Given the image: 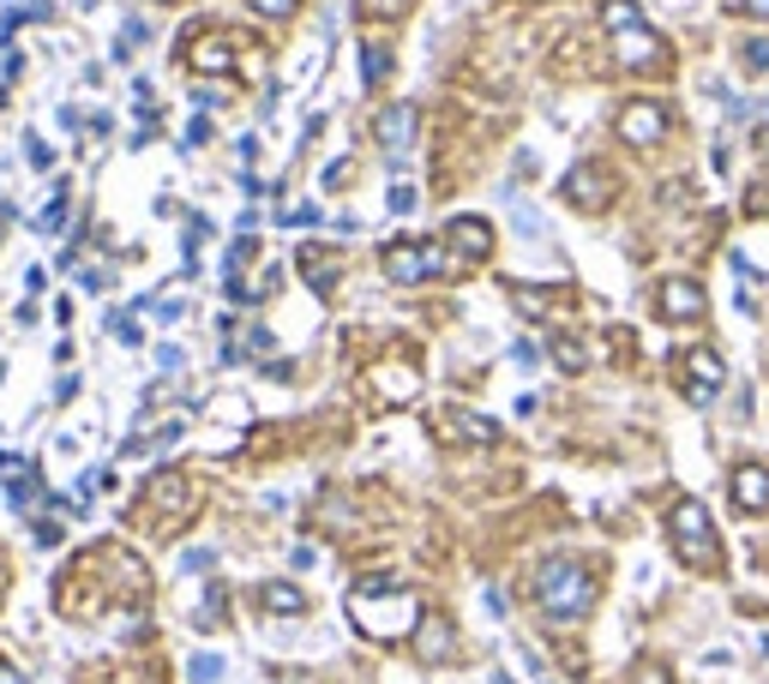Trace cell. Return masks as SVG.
Masks as SVG:
<instances>
[{
    "label": "cell",
    "instance_id": "obj_21",
    "mask_svg": "<svg viewBox=\"0 0 769 684\" xmlns=\"http://www.w3.org/2000/svg\"><path fill=\"white\" fill-rule=\"evenodd\" d=\"M385 73H392V49L367 42V54H361V78H367V85H385Z\"/></svg>",
    "mask_w": 769,
    "mask_h": 684
},
{
    "label": "cell",
    "instance_id": "obj_19",
    "mask_svg": "<svg viewBox=\"0 0 769 684\" xmlns=\"http://www.w3.org/2000/svg\"><path fill=\"white\" fill-rule=\"evenodd\" d=\"M151 504H157V511H175V517H181V511H187V480L163 468V475L151 480Z\"/></svg>",
    "mask_w": 769,
    "mask_h": 684
},
{
    "label": "cell",
    "instance_id": "obj_5",
    "mask_svg": "<svg viewBox=\"0 0 769 684\" xmlns=\"http://www.w3.org/2000/svg\"><path fill=\"white\" fill-rule=\"evenodd\" d=\"M385 276L392 283H427V276H445V271H457V259L445 253L439 241H427V246H409V241H397V246H385Z\"/></svg>",
    "mask_w": 769,
    "mask_h": 684
},
{
    "label": "cell",
    "instance_id": "obj_35",
    "mask_svg": "<svg viewBox=\"0 0 769 684\" xmlns=\"http://www.w3.org/2000/svg\"><path fill=\"white\" fill-rule=\"evenodd\" d=\"M0 684H25V672H13L7 660H0Z\"/></svg>",
    "mask_w": 769,
    "mask_h": 684
},
{
    "label": "cell",
    "instance_id": "obj_28",
    "mask_svg": "<svg viewBox=\"0 0 769 684\" xmlns=\"http://www.w3.org/2000/svg\"><path fill=\"white\" fill-rule=\"evenodd\" d=\"M745 217H769V181H757V193H745Z\"/></svg>",
    "mask_w": 769,
    "mask_h": 684
},
{
    "label": "cell",
    "instance_id": "obj_15",
    "mask_svg": "<svg viewBox=\"0 0 769 684\" xmlns=\"http://www.w3.org/2000/svg\"><path fill=\"white\" fill-rule=\"evenodd\" d=\"M415 655L427 660V667H439V660L451 655V619H439V612H427V619L415 624Z\"/></svg>",
    "mask_w": 769,
    "mask_h": 684
},
{
    "label": "cell",
    "instance_id": "obj_10",
    "mask_svg": "<svg viewBox=\"0 0 769 684\" xmlns=\"http://www.w3.org/2000/svg\"><path fill=\"white\" fill-rule=\"evenodd\" d=\"M619 139L626 144H662L667 139V108L662 103H626L619 108Z\"/></svg>",
    "mask_w": 769,
    "mask_h": 684
},
{
    "label": "cell",
    "instance_id": "obj_6",
    "mask_svg": "<svg viewBox=\"0 0 769 684\" xmlns=\"http://www.w3.org/2000/svg\"><path fill=\"white\" fill-rule=\"evenodd\" d=\"M379 151H385V163L392 168H403L409 163V151H415V132H421V115L409 103H392L385 115H379Z\"/></svg>",
    "mask_w": 769,
    "mask_h": 684
},
{
    "label": "cell",
    "instance_id": "obj_14",
    "mask_svg": "<svg viewBox=\"0 0 769 684\" xmlns=\"http://www.w3.org/2000/svg\"><path fill=\"white\" fill-rule=\"evenodd\" d=\"M445 439L494 444V439H499V421H487V414H470V409H451V414H445Z\"/></svg>",
    "mask_w": 769,
    "mask_h": 684
},
{
    "label": "cell",
    "instance_id": "obj_7",
    "mask_svg": "<svg viewBox=\"0 0 769 684\" xmlns=\"http://www.w3.org/2000/svg\"><path fill=\"white\" fill-rule=\"evenodd\" d=\"M655 312H662L667 324L704 319V283H691V276H667V283L655 288Z\"/></svg>",
    "mask_w": 769,
    "mask_h": 684
},
{
    "label": "cell",
    "instance_id": "obj_32",
    "mask_svg": "<svg viewBox=\"0 0 769 684\" xmlns=\"http://www.w3.org/2000/svg\"><path fill=\"white\" fill-rule=\"evenodd\" d=\"M157 361H163V373H181L187 354H181V349H157Z\"/></svg>",
    "mask_w": 769,
    "mask_h": 684
},
{
    "label": "cell",
    "instance_id": "obj_2",
    "mask_svg": "<svg viewBox=\"0 0 769 684\" xmlns=\"http://www.w3.org/2000/svg\"><path fill=\"white\" fill-rule=\"evenodd\" d=\"M601 25L613 30V61L626 73H662L667 66V42L643 25L638 0H601Z\"/></svg>",
    "mask_w": 769,
    "mask_h": 684
},
{
    "label": "cell",
    "instance_id": "obj_26",
    "mask_svg": "<svg viewBox=\"0 0 769 684\" xmlns=\"http://www.w3.org/2000/svg\"><path fill=\"white\" fill-rule=\"evenodd\" d=\"M108 331H115L120 343H127V349L139 343V324H132V312H108Z\"/></svg>",
    "mask_w": 769,
    "mask_h": 684
},
{
    "label": "cell",
    "instance_id": "obj_27",
    "mask_svg": "<svg viewBox=\"0 0 769 684\" xmlns=\"http://www.w3.org/2000/svg\"><path fill=\"white\" fill-rule=\"evenodd\" d=\"M392 210H397V217H409V210H415V186H409V181L392 186Z\"/></svg>",
    "mask_w": 769,
    "mask_h": 684
},
{
    "label": "cell",
    "instance_id": "obj_22",
    "mask_svg": "<svg viewBox=\"0 0 769 684\" xmlns=\"http://www.w3.org/2000/svg\"><path fill=\"white\" fill-rule=\"evenodd\" d=\"M511 300H517V312H529V319H541V312H548L553 307V295H548V288H511Z\"/></svg>",
    "mask_w": 769,
    "mask_h": 684
},
{
    "label": "cell",
    "instance_id": "obj_25",
    "mask_svg": "<svg viewBox=\"0 0 769 684\" xmlns=\"http://www.w3.org/2000/svg\"><path fill=\"white\" fill-rule=\"evenodd\" d=\"M187 679H193V684H217V679H222V655H193Z\"/></svg>",
    "mask_w": 769,
    "mask_h": 684
},
{
    "label": "cell",
    "instance_id": "obj_30",
    "mask_svg": "<svg viewBox=\"0 0 769 684\" xmlns=\"http://www.w3.org/2000/svg\"><path fill=\"white\" fill-rule=\"evenodd\" d=\"M210 558H217V553H210V546H193V553L181 558V570H210Z\"/></svg>",
    "mask_w": 769,
    "mask_h": 684
},
{
    "label": "cell",
    "instance_id": "obj_13",
    "mask_svg": "<svg viewBox=\"0 0 769 684\" xmlns=\"http://www.w3.org/2000/svg\"><path fill=\"white\" fill-rule=\"evenodd\" d=\"M295 264H300V276H307L319 295H331V288H337V276H343V259L331 253V246H300Z\"/></svg>",
    "mask_w": 769,
    "mask_h": 684
},
{
    "label": "cell",
    "instance_id": "obj_24",
    "mask_svg": "<svg viewBox=\"0 0 769 684\" xmlns=\"http://www.w3.org/2000/svg\"><path fill=\"white\" fill-rule=\"evenodd\" d=\"M13 504H18V511H37V504H42V487H37V475H30V468H25V480L13 475Z\"/></svg>",
    "mask_w": 769,
    "mask_h": 684
},
{
    "label": "cell",
    "instance_id": "obj_29",
    "mask_svg": "<svg viewBox=\"0 0 769 684\" xmlns=\"http://www.w3.org/2000/svg\"><path fill=\"white\" fill-rule=\"evenodd\" d=\"M253 7H259L265 18H295V7H300V0H253Z\"/></svg>",
    "mask_w": 769,
    "mask_h": 684
},
{
    "label": "cell",
    "instance_id": "obj_12",
    "mask_svg": "<svg viewBox=\"0 0 769 684\" xmlns=\"http://www.w3.org/2000/svg\"><path fill=\"white\" fill-rule=\"evenodd\" d=\"M733 504L740 511H769V468L764 463H745V468H733Z\"/></svg>",
    "mask_w": 769,
    "mask_h": 684
},
{
    "label": "cell",
    "instance_id": "obj_20",
    "mask_svg": "<svg viewBox=\"0 0 769 684\" xmlns=\"http://www.w3.org/2000/svg\"><path fill=\"white\" fill-rule=\"evenodd\" d=\"M553 361H560V373H584V366H589V349L577 343V336H560V343H553Z\"/></svg>",
    "mask_w": 769,
    "mask_h": 684
},
{
    "label": "cell",
    "instance_id": "obj_31",
    "mask_svg": "<svg viewBox=\"0 0 769 684\" xmlns=\"http://www.w3.org/2000/svg\"><path fill=\"white\" fill-rule=\"evenodd\" d=\"M247 349H253V354H271V349H277V336H271V331H253V336H247Z\"/></svg>",
    "mask_w": 769,
    "mask_h": 684
},
{
    "label": "cell",
    "instance_id": "obj_4",
    "mask_svg": "<svg viewBox=\"0 0 769 684\" xmlns=\"http://www.w3.org/2000/svg\"><path fill=\"white\" fill-rule=\"evenodd\" d=\"M667 534H674V553L685 558V565H704V570L721 565L716 522H709V511H704L697 499H679V504H674V517H667Z\"/></svg>",
    "mask_w": 769,
    "mask_h": 684
},
{
    "label": "cell",
    "instance_id": "obj_1",
    "mask_svg": "<svg viewBox=\"0 0 769 684\" xmlns=\"http://www.w3.org/2000/svg\"><path fill=\"white\" fill-rule=\"evenodd\" d=\"M349 619H355V631L373 636V643H397V636H415V624L427 619V612H421V601L397 577H367L349 589Z\"/></svg>",
    "mask_w": 769,
    "mask_h": 684
},
{
    "label": "cell",
    "instance_id": "obj_34",
    "mask_svg": "<svg viewBox=\"0 0 769 684\" xmlns=\"http://www.w3.org/2000/svg\"><path fill=\"white\" fill-rule=\"evenodd\" d=\"M740 7H745L752 18H769V0H740Z\"/></svg>",
    "mask_w": 769,
    "mask_h": 684
},
{
    "label": "cell",
    "instance_id": "obj_8",
    "mask_svg": "<svg viewBox=\"0 0 769 684\" xmlns=\"http://www.w3.org/2000/svg\"><path fill=\"white\" fill-rule=\"evenodd\" d=\"M445 241H451V259L457 264H482L494 253V229L482 217H451L445 222Z\"/></svg>",
    "mask_w": 769,
    "mask_h": 684
},
{
    "label": "cell",
    "instance_id": "obj_33",
    "mask_svg": "<svg viewBox=\"0 0 769 684\" xmlns=\"http://www.w3.org/2000/svg\"><path fill=\"white\" fill-rule=\"evenodd\" d=\"M638 684H674V679H667V667H643Z\"/></svg>",
    "mask_w": 769,
    "mask_h": 684
},
{
    "label": "cell",
    "instance_id": "obj_16",
    "mask_svg": "<svg viewBox=\"0 0 769 684\" xmlns=\"http://www.w3.org/2000/svg\"><path fill=\"white\" fill-rule=\"evenodd\" d=\"M187 66H193V73H235V49H229L222 37H193Z\"/></svg>",
    "mask_w": 769,
    "mask_h": 684
},
{
    "label": "cell",
    "instance_id": "obj_17",
    "mask_svg": "<svg viewBox=\"0 0 769 684\" xmlns=\"http://www.w3.org/2000/svg\"><path fill=\"white\" fill-rule=\"evenodd\" d=\"M373 378H379V397H385V402H409L421 390V373H415V366H403V361H385Z\"/></svg>",
    "mask_w": 769,
    "mask_h": 684
},
{
    "label": "cell",
    "instance_id": "obj_18",
    "mask_svg": "<svg viewBox=\"0 0 769 684\" xmlns=\"http://www.w3.org/2000/svg\"><path fill=\"white\" fill-rule=\"evenodd\" d=\"M259 607L277 612V619H295V612H307V594L295 582H259Z\"/></svg>",
    "mask_w": 769,
    "mask_h": 684
},
{
    "label": "cell",
    "instance_id": "obj_11",
    "mask_svg": "<svg viewBox=\"0 0 769 684\" xmlns=\"http://www.w3.org/2000/svg\"><path fill=\"white\" fill-rule=\"evenodd\" d=\"M607 181H613V175L601 163H577L572 175H565V198H572L577 210H601V205H607Z\"/></svg>",
    "mask_w": 769,
    "mask_h": 684
},
{
    "label": "cell",
    "instance_id": "obj_23",
    "mask_svg": "<svg viewBox=\"0 0 769 684\" xmlns=\"http://www.w3.org/2000/svg\"><path fill=\"white\" fill-rule=\"evenodd\" d=\"M740 66H745V73H769V37L740 42Z\"/></svg>",
    "mask_w": 769,
    "mask_h": 684
},
{
    "label": "cell",
    "instance_id": "obj_9",
    "mask_svg": "<svg viewBox=\"0 0 769 684\" xmlns=\"http://www.w3.org/2000/svg\"><path fill=\"white\" fill-rule=\"evenodd\" d=\"M721 378H728V366H721V354H716V349L685 354V397L697 402V409L721 397Z\"/></svg>",
    "mask_w": 769,
    "mask_h": 684
},
{
    "label": "cell",
    "instance_id": "obj_3",
    "mask_svg": "<svg viewBox=\"0 0 769 684\" xmlns=\"http://www.w3.org/2000/svg\"><path fill=\"white\" fill-rule=\"evenodd\" d=\"M535 601H541V612L553 624H577L595 607V577L577 558H548V565L535 570Z\"/></svg>",
    "mask_w": 769,
    "mask_h": 684
}]
</instances>
